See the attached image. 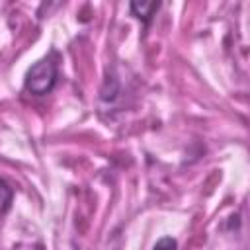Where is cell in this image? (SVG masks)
<instances>
[{
    "instance_id": "1",
    "label": "cell",
    "mask_w": 250,
    "mask_h": 250,
    "mask_svg": "<svg viewBox=\"0 0 250 250\" xmlns=\"http://www.w3.org/2000/svg\"><path fill=\"white\" fill-rule=\"evenodd\" d=\"M57 76H59V59L57 53L51 51L47 57L39 59L35 64L29 66L23 88L33 96H45L55 88Z\"/></svg>"
},
{
    "instance_id": "2",
    "label": "cell",
    "mask_w": 250,
    "mask_h": 250,
    "mask_svg": "<svg viewBox=\"0 0 250 250\" xmlns=\"http://www.w3.org/2000/svg\"><path fill=\"white\" fill-rule=\"evenodd\" d=\"M158 2H131V14L135 16V18H139V20H143L145 23H148L150 21V18L154 16V12L158 10Z\"/></svg>"
},
{
    "instance_id": "3",
    "label": "cell",
    "mask_w": 250,
    "mask_h": 250,
    "mask_svg": "<svg viewBox=\"0 0 250 250\" xmlns=\"http://www.w3.org/2000/svg\"><path fill=\"white\" fill-rule=\"evenodd\" d=\"M12 199H14V189L12 186L0 178V217H4L10 207H12Z\"/></svg>"
},
{
    "instance_id": "4",
    "label": "cell",
    "mask_w": 250,
    "mask_h": 250,
    "mask_svg": "<svg viewBox=\"0 0 250 250\" xmlns=\"http://www.w3.org/2000/svg\"><path fill=\"white\" fill-rule=\"evenodd\" d=\"M152 250H178V242L172 236H164L154 244Z\"/></svg>"
}]
</instances>
